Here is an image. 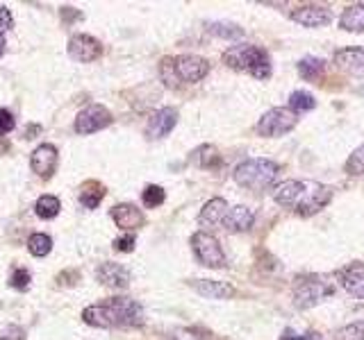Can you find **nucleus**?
Listing matches in <instances>:
<instances>
[{
    "label": "nucleus",
    "mask_w": 364,
    "mask_h": 340,
    "mask_svg": "<svg viewBox=\"0 0 364 340\" xmlns=\"http://www.w3.org/2000/svg\"><path fill=\"white\" fill-rule=\"evenodd\" d=\"M224 61L235 70L241 73H250L257 80H267L271 77V61L265 48L253 46V44H239L232 46L224 53Z\"/></svg>",
    "instance_id": "f257e3e1"
},
{
    "label": "nucleus",
    "mask_w": 364,
    "mask_h": 340,
    "mask_svg": "<svg viewBox=\"0 0 364 340\" xmlns=\"http://www.w3.org/2000/svg\"><path fill=\"white\" fill-rule=\"evenodd\" d=\"M278 163H273L269 159H246L241 161L239 166L232 172V177L244 189H253V191H265L267 187H271L278 177Z\"/></svg>",
    "instance_id": "f03ea898"
},
{
    "label": "nucleus",
    "mask_w": 364,
    "mask_h": 340,
    "mask_svg": "<svg viewBox=\"0 0 364 340\" xmlns=\"http://www.w3.org/2000/svg\"><path fill=\"white\" fill-rule=\"evenodd\" d=\"M332 293H335V286H332V282H328V277L305 275L298 277L294 284V304L298 308H312Z\"/></svg>",
    "instance_id": "7ed1b4c3"
},
{
    "label": "nucleus",
    "mask_w": 364,
    "mask_h": 340,
    "mask_svg": "<svg viewBox=\"0 0 364 340\" xmlns=\"http://www.w3.org/2000/svg\"><path fill=\"white\" fill-rule=\"evenodd\" d=\"M296 125H298V118L294 111H289L285 107H273L260 118L257 132L260 137H282V134L291 132Z\"/></svg>",
    "instance_id": "20e7f679"
},
{
    "label": "nucleus",
    "mask_w": 364,
    "mask_h": 340,
    "mask_svg": "<svg viewBox=\"0 0 364 340\" xmlns=\"http://www.w3.org/2000/svg\"><path fill=\"white\" fill-rule=\"evenodd\" d=\"M191 250H194L196 259L205 267H224L226 265V254L221 250L219 241L207 232H198L191 236Z\"/></svg>",
    "instance_id": "39448f33"
},
{
    "label": "nucleus",
    "mask_w": 364,
    "mask_h": 340,
    "mask_svg": "<svg viewBox=\"0 0 364 340\" xmlns=\"http://www.w3.org/2000/svg\"><path fill=\"white\" fill-rule=\"evenodd\" d=\"M112 122V113H109L103 105H89L78 113L75 118V132L78 134H91L107 127Z\"/></svg>",
    "instance_id": "423d86ee"
},
{
    "label": "nucleus",
    "mask_w": 364,
    "mask_h": 340,
    "mask_svg": "<svg viewBox=\"0 0 364 340\" xmlns=\"http://www.w3.org/2000/svg\"><path fill=\"white\" fill-rule=\"evenodd\" d=\"M174 68L176 75L182 82H200L210 73V64L207 59L198 57V55H182L174 59Z\"/></svg>",
    "instance_id": "0eeeda50"
},
{
    "label": "nucleus",
    "mask_w": 364,
    "mask_h": 340,
    "mask_svg": "<svg viewBox=\"0 0 364 340\" xmlns=\"http://www.w3.org/2000/svg\"><path fill=\"white\" fill-rule=\"evenodd\" d=\"M330 198H332V191L328 187H321V184H308V189H305V193H303V198L296 204L294 211L298 215H312V213H317L326 207Z\"/></svg>",
    "instance_id": "6e6552de"
},
{
    "label": "nucleus",
    "mask_w": 364,
    "mask_h": 340,
    "mask_svg": "<svg viewBox=\"0 0 364 340\" xmlns=\"http://www.w3.org/2000/svg\"><path fill=\"white\" fill-rule=\"evenodd\" d=\"M291 20L303 27H323L332 20V12L321 5H303L291 12Z\"/></svg>",
    "instance_id": "1a4fd4ad"
},
{
    "label": "nucleus",
    "mask_w": 364,
    "mask_h": 340,
    "mask_svg": "<svg viewBox=\"0 0 364 340\" xmlns=\"http://www.w3.org/2000/svg\"><path fill=\"white\" fill-rule=\"evenodd\" d=\"M109 304H112L114 313L119 317V327H133V325L144 322L141 306L133 300H128V297H114V300H109Z\"/></svg>",
    "instance_id": "9d476101"
},
{
    "label": "nucleus",
    "mask_w": 364,
    "mask_h": 340,
    "mask_svg": "<svg viewBox=\"0 0 364 340\" xmlns=\"http://www.w3.org/2000/svg\"><path fill=\"white\" fill-rule=\"evenodd\" d=\"M100 44L89 34H78L68 41V55L78 59V61H94L96 57H100Z\"/></svg>",
    "instance_id": "9b49d317"
},
{
    "label": "nucleus",
    "mask_w": 364,
    "mask_h": 340,
    "mask_svg": "<svg viewBox=\"0 0 364 340\" xmlns=\"http://www.w3.org/2000/svg\"><path fill=\"white\" fill-rule=\"evenodd\" d=\"M32 170L39 175V177L48 180L50 175L55 172V166H57V150L55 146H50V143H44V146H39L35 152H32Z\"/></svg>",
    "instance_id": "f8f14e48"
},
{
    "label": "nucleus",
    "mask_w": 364,
    "mask_h": 340,
    "mask_svg": "<svg viewBox=\"0 0 364 340\" xmlns=\"http://www.w3.org/2000/svg\"><path fill=\"white\" fill-rule=\"evenodd\" d=\"M308 189V182H298V180H287L282 182L280 187L273 191V200H276L280 207H291L296 209V204L301 202L303 193Z\"/></svg>",
    "instance_id": "ddd939ff"
},
{
    "label": "nucleus",
    "mask_w": 364,
    "mask_h": 340,
    "mask_svg": "<svg viewBox=\"0 0 364 340\" xmlns=\"http://www.w3.org/2000/svg\"><path fill=\"white\" fill-rule=\"evenodd\" d=\"M335 64L339 70L353 77H364V48H346L335 55Z\"/></svg>",
    "instance_id": "4468645a"
},
{
    "label": "nucleus",
    "mask_w": 364,
    "mask_h": 340,
    "mask_svg": "<svg viewBox=\"0 0 364 340\" xmlns=\"http://www.w3.org/2000/svg\"><path fill=\"white\" fill-rule=\"evenodd\" d=\"M83 320L91 327H100V329H109V327H119V317L114 313L112 304H96V306H87L83 311Z\"/></svg>",
    "instance_id": "2eb2a0df"
},
{
    "label": "nucleus",
    "mask_w": 364,
    "mask_h": 340,
    "mask_svg": "<svg viewBox=\"0 0 364 340\" xmlns=\"http://www.w3.org/2000/svg\"><path fill=\"white\" fill-rule=\"evenodd\" d=\"M176 122H178V111L171 109V107H164V109H159L157 113H153V118L148 120V130L146 132H148L150 139H162L176 127Z\"/></svg>",
    "instance_id": "dca6fc26"
},
{
    "label": "nucleus",
    "mask_w": 364,
    "mask_h": 340,
    "mask_svg": "<svg viewBox=\"0 0 364 340\" xmlns=\"http://www.w3.org/2000/svg\"><path fill=\"white\" fill-rule=\"evenodd\" d=\"M339 282L344 291L364 300V263H351L348 267H344L339 272Z\"/></svg>",
    "instance_id": "f3484780"
},
{
    "label": "nucleus",
    "mask_w": 364,
    "mask_h": 340,
    "mask_svg": "<svg viewBox=\"0 0 364 340\" xmlns=\"http://www.w3.org/2000/svg\"><path fill=\"white\" fill-rule=\"evenodd\" d=\"M253 222H255V213L253 209L244 207V204H239V207H232L228 209V215L224 218V227L232 234H239V232H248Z\"/></svg>",
    "instance_id": "a211bd4d"
},
{
    "label": "nucleus",
    "mask_w": 364,
    "mask_h": 340,
    "mask_svg": "<svg viewBox=\"0 0 364 340\" xmlns=\"http://www.w3.org/2000/svg\"><path fill=\"white\" fill-rule=\"evenodd\" d=\"M191 288L196 293L212 297V300H230L235 295V288L226 282H212V279H194L191 282Z\"/></svg>",
    "instance_id": "6ab92c4d"
},
{
    "label": "nucleus",
    "mask_w": 364,
    "mask_h": 340,
    "mask_svg": "<svg viewBox=\"0 0 364 340\" xmlns=\"http://www.w3.org/2000/svg\"><path fill=\"white\" fill-rule=\"evenodd\" d=\"M112 218L121 229H137V227L144 225V213L135 204H119L112 209Z\"/></svg>",
    "instance_id": "aec40b11"
},
{
    "label": "nucleus",
    "mask_w": 364,
    "mask_h": 340,
    "mask_svg": "<svg viewBox=\"0 0 364 340\" xmlns=\"http://www.w3.org/2000/svg\"><path fill=\"white\" fill-rule=\"evenodd\" d=\"M98 279L105 286H112V288H128L130 272L119 263H103L98 270Z\"/></svg>",
    "instance_id": "412c9836"
},
{
    "label": "nucleus",
    "mask_w": 364,
    "mask_h": 340,
    "mask_svg": "<svg viewBox=\"0 0 364 340\" xmlns=\"http://www.w3.org/2000/svg\"><path fill=\"white\" fill-rule=\"evenodd\" d=\"M226 215H228V202L224 198H212L203 207V211H200L198 220L205 227H214V225H224Z\"/></svg>",
    "instance_id": "4be33fe9"
},
{
    "label": "nucleus",
    "mask_w": 364,
    "mask_h": 340,
    "mask_svg": "<svg viewBox=\"0 0 364 340\" xmlns=\"http://www.w3.org/2000/svg\"><path fill=\"white\" fill-rule=\"evenodd\" d=\"M339 27L346 32H364V5H351L339 16Z\"/></svg>",
    "instance_id": "5701e85b"
},
{
    "label": "nucleus",
    "mask_w": 364,
    "mask_h": 340,
    "mask_svg": "<svg viewBox=\"0 0 364 340\" xmlns=\"http://www.w3.org/2000/svg\"><path fill=\"white\" fill-rule=\"evenodd\" d=\"M103 198H105V189L96 182L85 184L83 193H80V202H83V207H87V209H96Z\"/></svg>",
    "instance_id": "b1692460"
},
{
    "label": "nucleus",
    "mask_w": 364,
    "mask_h": 340,
    "mask_svg": "<svg viewBox=\"0 0 364 340\" xmlns=\"http://www.w3.org/2000/svg\"><path fill=\"white\" fill-rule=\"evenodd\" d=\"M317 107V100L308 91H294V94L289 96V111L294 113H305V111H312Z\"/></svg>",
    "instance_id": "393cba45"
},
{
    "label": "nucleus",
    "mask_w": 364,
    "mask_h": 340,
    "mask_svg": "<svg viewBox=\"0 0 364 340\" xmlns=\"http://www.w3.org/2000/svg\"><path fill=\"white\" fill-rule=\"evenodd\" d=\"M59 209H62V204H59V200L55 198V195H42V198L37 200V215L44 220H50L55 218V215L59 213Z\"/></svg>",
    "instance_id": "a878e982"
},
{
    "label": "nucleus",
    "mask_w": 364,
    "mask_h": 340,
    "mask_svg": "<svg viewBox=\"0 0 364 340\" xmlns=\"http://www.w3.org/2000/svg\"><path fill=\"white\" fill-rule=\"evenodd\" d=\"M191 161L196 163L200 168H212V166H219V154H217V148L212 146H200L194 154H191Z\"/></svg>",
    "instance_id": "bb28decb"
},
{
    "label": "nucleus",
    "mask_w": 364,
    "mask_h": 340,
    "mask_svg": "<svg viewBox=\"0 0 364 340\" xmlns=\"http://www.w3.org/2000/svg\"><path fill=\"white\" fill-rule=\"evenodd\" d=\"M28 250L32 256H46L50 250H53V239L46 234H32L28 241Z\"/></svg>",
    "instance_id": "cd10ccee"
},
{
    "label": "nucleus",
    "mask_w": 364,
    "mask_h": 340,
    "mask_svg": "<svg viewBox=\"0 0 364 340\" xmlns=\"http://www.w3.org/2000/svg\"><path fill=\"white\" fill-rule=\"evenodd\" d=\"M323 70V61L317 57H305L298 64V73L305 80H317V75Z\"/></svg>",
    "instance_id": "c85d7f7f"
},
{
    "label": "nucleus",
    "mask_w": 364,
    "mask_h": 340,
    "mask_svg": "<svg viewBox=\"0 0 364 340\" xmlns=\"http://www.w3.org/2000/svg\"><path fill=\"white\" fill-rule=\"evenodd\" d=\"M210 32L217 34V37H224V39H239L244 37V30L232 25V23H212L210 25Z\"/></svg>",
    "instance_id": "c756f323"
},
{
    "label": "nucleus",
    "mask_w": 364,
    "mask_h": 340,
    "mask_svg": "<svg viewBox=\"0 0 364 340\" xmlns=\"http://www.w3.org/2000/svg\"><path fill=\"white\" fill-rule=\"evenodd\" d=\"M335 340H364V320L341 327Z\"/></svg>",
    "instance_id": "7c9ffc66"
},
{
    "label": "nucleus",
    "mask_w": 364,
    "mask_h": 340,
    "mask_svg": "<svg viewBox=\"0 0 364 340\" xmlns=\"http://www.w3.org/2000/svg\"><path fill=\"white\" fill-rule=\"evenodd\" d=\"M346 172L348 175H364V143L348 157V161H346Z\"/></svg>",
    "instance_id": "2f4dec72"
},
{
    "label": "nucleus",
    "mask_w": 364,
    "mask_h": 340,
    "mask_svg": "<svg viewBox=\"0 0 364 340\" xmlns=\"http://www.w3.org/2000/svg\"><path fill=\"white\" fill-rule=\"evenodd\" d=\"M164 198H166L164 189L155 187V184H153V187H146V191H144V204H146V207H150V209L159 207V204L164 202Z\"/></svg>",
    "instance_id": "473e14b6"
},
{
    "label": "nucleus",
    "mask_w": 364,
    "mask_h": 340,
    "mask_svg": "<svg viewBox=\"0 0 364 340\" xmlns=\"http://www.w3.org/2000/svg\"><path fill=\"white\" fill-rule=\"evenodd\" d=\"M9 286L16 288V291H25L30 286V272L28 270H14V275L9 277Z\"/></svg>",
    "instance_id": "72a5a7b5"
},
{
    "label": "nucleus",
    "mask_w": 364,
    "mask_h": 340,
    "mask_svg": "<svg viewBox=\"0 0 364 340\" xmlns=\"http://www.w3.org/2000/svg\"><path fill=\"white\" fill-rule=\"evenodd\" d=\"M114 247L119 252H133L135 250V236H121V239L114 241Z\"/></svg>",
    "instance_id": "f704fd0d"
},
{
    "label": "nucleus",
    "mask_w": 364,
    "mask_h": 340,
    "mask_svg": "<svg viewBox=\"0 0 364 340\" xmlns=\"http://www.w3.org/2000/svg\"><path fill=\"white\" fill-rule=\"evenodd\" d=\"M14 130V118H12V113L5 111V109H0V134H9Z\"/></svg>",
    "instance_id": "c9c22d12"
},
{
    "label": "nucleus",
    "mask_w": 364,
    "mask_h": 340,
    "mask_svg": "<svg viewBox=\"0 0 364 340\" xmlns=\"http://www.w3.org/2000/svg\"><path fill=\"white\" fill-rule=\"evenodd\" d=\"M14 25V18H12V12H9L7 7H3L0 5V34L3 32H7L9 27Z\"/></svg>",
    "instance_id": "e433bc0d"
},
{
    "label": "nucleus",
    "mask_w": 364,
    "mask_h": 340,
    "mask_svg": "<svg viewBox=\"0 0 364 340\" xmlns=\"http://www.w3.org/2000/svg\"><path fill=\"white\" fill-rule=\"evenodd\" d=\"M280 340H321L317 334H294L291 329H287V332H282Z\"/></svg>",
    "instance_id": "4c0bfd02"
},
{
    "label": "nucleus",
    "mask_w": 364,
    "mask_h": 340,
    "mask_svg": "<svg viewBox=\"0 0 364 340\" xmlns=\"http://www.w3.org/2000/svg\"><path fill=\"white\" fill-rule=\"evenodd\" d=\"M3 50H5V37L0 34V55H3Z\"/></svg>",
    "instance_id": "58836bf2"
}]
</instances>
